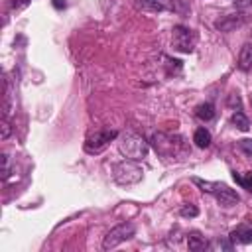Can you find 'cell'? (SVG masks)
<instances>
[{
    "label": "cell",
    "instance_id": "obj_1",
    "mask_svg": "<svg viewBox=\"0 0 252 252\" xmlns=\"http://www.w3.org/2000/svg\"><path fill=\"white\" fill-rule=\"evenodd\" d=\"M150 142H152L154 150L159 156H163V158H183L187 154V146H185L181 136H171V134L156 132Z\"/></svg>",
    "mask_w": 252,
    "mask_h": 252
},
{
    "label": "cell",
    "instance_id": "obj_2",
    "mask_svg": "<svg viewBox=\"0 0 252 252\" xmlns=\"http://www.w3.org/2000/svg\"><path fill=\"white\" fill-rule=\"evenodd\" d=\"M193 183L199 185L201 191L211 193V195L219 201V205H222V207H232V205H236V203L240 201L238 193H236L234 189H230L226 183H219V181H203V179H199V177H193Z\"/></svg>",
    "mask_w": 252,
    "mask_h": 252
},
{
    "label": "cell",
    "instance_id": "obj_3",
    "mask_svg": "<svg viewBox=\"0 0 252 252\" xmlns=\"http://www.w3.org/2000/svg\"><path fill=\"white\" fill-rule=\"evenodd\" d=\"M118 150L128 159H144L148 156V142L136 132H124L118 138Z\"/></svg>",
    "mask_w": 252,
    "mask_h": 252
},
{
    "label": "cell",
    "instance_id": "obj_4",
    "mask_svg": "<svg viewBox=\"0 0 252 252\" xmlns=\"http://www.w3.org/2000/svg\"><path fill=\"white\" fill-rule=\"evenodd\" d=\"M112 177H114V181L118 185H134V183L142 181L144 169L136 163V159H124V161L114 165Z\"/></svg>",
    "mask_w": 252,
    "mask_h": 252
},
{
    "label": "cell",
    "instance_id": "obj_5",
    "mask_svg": "<svg viewBox=\"0 0 252 252\" xmlns=\"http://www.w3.org/2000/svg\"><path fill=\"white\" fill-rule=\"evenodd\" d=\"M136 234V226L132 222H120L118 226L110 228L102 240V248L104 250H110V248H116L120 242L124 240H130L132 236Z\"/></svg>",
    "mask_w": 252,
    "mask_h": 252
},
{
    "label": "cell",
    "instance_id": "obj_6",
    "mask_svg": "<svg viewBox=\"0 0 252 252\" xmlns=\"http://www.w3.org/2000/svg\"><path fill=\"white\" fill-rule=\"evenodd\" d=\"M114 138H118V132H116V130L100 128V130H96L94 134H91V136L85 140V152H87V154H98V152H102Z\"/></svg>",
    "mask_w": 252,
    "mask_h": 252
},
{
    "label": "cell",
    "instance_id": "obj_7",
    "mask_svg": "<svg viewBox=\"0 0 252 252\" xmlns=\"http://www.w3.org/2000/svg\"><path fill=\"white\" fill-rule=\"evenodd\" d=\"M171 43L177 51L181 53H191L195 49L197 43V35L193 33V30L185 28V26H175L173 28V35H171Z\"/></svg>",
    "mask_w": 252,
    "mask_h": 252
},
{
    "label": "cell",
    "instance_id": "obj_8",
    "mask_svg": "<svg viewBox=\"0 0 252 252\" xmlns=\"http://www.w3.org/2000/svg\"><path fill=\"white\" fill-rule=\"evenodd\" d=\"M138 8L148 12H175L177 0H136Z\"/></svg>",
    "mask_w": 252,
    "mask_h": 252
},
{
    "label": "cell",
    "instance_id": "obj_9",
    "mask_svg": "<svg viewBox=\"0 0 252 252\" xmlns=\"http://www.w3.org/2000/svg\"><path fill=\"white\" fill-rule=\"evenodd\" d=\"M242 24H244V14L242 12H236V14H226L220 20H217L215 22V28L220 30V32H232V30L240 28Z\"/></svg>",
    "mask_w": 252,
    "mask_h": 252
},
{
    "label": "cell",
    "instance_id": "obj_10",
    "mask_svg": "<svg viewBox=\"0 0 252 252\" xmlns=\"http://www.w3.org/2000/svg\"><path fill=\"white\" fill-rule=\"evenodd\" d=\"M230 240L232 242H240V244H252V228L248 226H238L230 232Z\"/></svg>",
    "mask_w": 252,
    "mask_h": 252
},
{
    "label": "cell",
    "instance_id": "obj_11",
    "mask_svg": "<svg viewBox=\"0 0 252 252\" xmlns=\"http://www.w3.org/2000/svg\"><path fill=\"white\" fill-rule=\"evenodd\" d=\"M238 69H240V71L252 69V43H244V45H242L240 57H238Z\"/></svg>",
    "mask_w": 252,
    "mask_h": 252
},
{
    "label": "cell",
    "instance_id": "obj_12",
    "mask_svg": "<svg viewBox=\"0 0 252 252\" xmlns=\"http://www.w3.org/2000/svg\"><path fill=\"white\" fill-rule=\"evenodd\" d=\"M195 116H197L199 120L209 122V120L215 118V106H213L211 102H201V104H197V108H195Z\"/></svg>",
    "mask_w": 252,
    "mask_h": 252
},
{
    "label": "cell",
    "instance_id": "obj_13",
    "mask_svg": "<svg viewBox=\"0 0 252 252\" xmlns=\"http://www.w3.org/2000/svg\"><path fill=\"white\" fill-rule=\"evenodd\" d=\"M187 246H189V250L199 252V250H205L209 244H207L205 236H201L199 232H191V234L187 236Z\"/></svg>",
    "mask_w": 252,
    "mask_h": 252
},
{
    "label": "cell",
    "instance_id": "obj_14",
    "mask_svg": "<svg viewBox=\"0 0 252 252\" xmlns=\"http://www.w3.org/2000/svg\"><path fill=\"white\" fill-rule=\"evenodd\" d=\"M193 142L199 148H209L211 146V132L207 128H197L195 134H193Z\"/></svg>",
    "mask_w": 252,
    "mask_h": 252
},
{
    "label": "cell",
    "instance_id": "obj_15",
    "mask_svg": "<svg viewBox=\"0 0 252 252\" xmlns=\"http://www.w3.org/2000/svg\"><path fill=\"white\" fill-rule=\"evenodd\" d=\"M230 122L238 128V130H242V132H246L248 128H250V122H248V118H246V114L244 112H240V110H236L234 114H232V118H230Z\"/></svg>",
    "mask_w": 252,
    "mask_h": 252
},
{
    "label": "cell",
    "instance_id": "obj_16",
    "mask_svg": "<svg viewBox=\"0 0 252 252\" xmlns=\"http://www.w3.org/2000/svg\"><path fill=\"white\" fill-rule=\"evenodd\" d=\"M232 177H234V181L238 183V185H242L244 189H248L250 193H252V171H246L244 175H240V173H232Z\"/></svg>",
    "mask_w": 252,
    "mask_h": 252
},
{
    "label": "cell",
    "instance_id": "obj_17",
    "mask_svg": "<svg viewBox=\"0 0 252 252\" xmlns=\"http://www.w3.org/2000/svg\"><path fill=\"white\" fill-rule=\"evenodd\" d=\"M179 215H181V217H185V219H193V217H197V215H199V209H197L195 205L187 203V205H183V207L179 209Z\"/></svg>",
    "mask_w": 252,
    "mask_h": 252
},
{
    "label": "cell",
    "instance_id": "obj_18",
    "mask_svg": "<svg viewBox=\"0 0 252 252\" xmlns=\"http://www.w3.org/2000/svg\"><path fill=\"white\" fill-rule=\"evenodd\" d=\"M2 163H4V167H2V179L6 181L8 179V175H10V158L4 154L2 156Z\"/></svg>",
    "mask_w": 252,
    "mask_h": 252
},
{
    "label": "cell",
    "instance_id": "obj_19",
    "mask_svg": "<svg viewBox=\"0 0 252 252\" xmlns=\"http://www.w3.org/2000/svg\"><path fill=\"white\" fill-rule=\"evenodd\" d=\"M238 150H242L244 154L252 156V140H240L238 142Z\"/></svg>",
    "mask_w": 252,
    "mask_h": 252
},
{
    "label": "cell",
    "instance_id": "obj_20",
    "mask_svg": "<svg viewBox=\"0 0 252 252\" xmlns=\"http://www.w3.org/2000/svg\"><path fill=\"white\" fill-rule=\"evenodd\" d=\"M32 0H8V4H10V8H14V10H20V8H26L28 4H30Z\"/></svg>",
    "mask_w": 252,
    "mask_h": 252
},
{
    "label": "cell",
    "instance_id": "obj_21",
    "mask_svg": "<svg viewBox=\"0 0 252 252\" xmlns=\"http://www.w3.org/2000/svg\"><path fill=\"white\" fill-rule=\"evenodd\" d=\"M8 136H10V124H8V120L4 118V120H2V134H0V138L6 140Z\"/></svg>",
    "mask_w": 252,
    "mask_h": 252
},
{
    "label": "cell",
    "instance_id": "obj_22",
    "mask_svg": "<svg viewBox=\"0 0 252 252\" xmlns=\"http://www.w3.org/2000/svg\"><path fill=\"white\" fill-rule=\"evenodd\" d=\"M217 248H222V250H230L232 248V242H226V240H217L215 242Z\"/></svg>",
    "mask_w": 252,
    "mask_h": 252
},
{
    "label": "cell",
    "instance_id": "obj_23",
    "mask_svg": "<svg viewBox=\"0 0 252 252\" xmlns=\"http://www.w3.org/2000/svg\"><path fill=\"white\" fill-rule=\"evenodd\" d=\"M252 4V0H236V8H246V6H250Z\"/></svg>",
    "mask_w": 252,
    "mask_h": 252
},
{
    "label": "cell",
    "instance_id": "obj_24",
    "mask_svg": "<svg viewBox=\"0 0 252 252\" xmlns=\"http://www.w3.org/2000/svg\"><path fill=\"white\" fill-rule=\"evenodd\" d=\"M53 6H55L57 10H63L67 4H65V0H53Z\"/></svg>",
    "mask_w": 252,
    "mask_h": 252
}]
</instances>
